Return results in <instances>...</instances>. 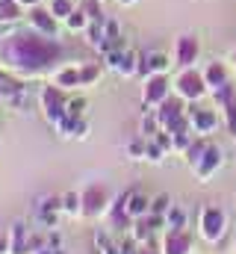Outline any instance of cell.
Here are the masks:
<instances>
[{
  "label": "cell",
  "instance_id": "cell-31",
  "mask_svg": "<svg viewBox=\"0 0 236 254\" xmlns=\"http://www.w3.org/2000/svg\"><path fill=\"white\" fill-rule=\"evenodd\" d=\"M51 12H54L57 18H68V15L74 12V6H71V0H54V3H51Z\"/></svg>",
  "mask_w": 236,
  "mask_h": 254
},
{
  "label": "cell",
  "instance_id": "cell-21",
  "mask_svg": "<svg viewBox=\"0 0 236 254\" xmlns=\"http://www.w3.org/2000/svg\"><path fill=\"white\" fill-rule=\"evenodd\" d=\"M62 213L65 216H83V195L80 192H65L62 195Z\"/></svg>",
  "mask_w": 236,
  "mask_h": 254
},
{
  "label": "cell",
  "instance_id": "cell-32",
  "mask_svg": "<svg viewBox=\"0 0 236 254\" xmlns=\"http://www.w3.org/2000/svg\"><path fill=\"white\" fill-rule=\"evenodd\" d=\"M183 219H186V216H183V210L172 207V210L166 213V228H186V225H183Z\"/></svg>",
  "mask_w": 236,
  "mask_h": 254
},
{
  "label": "cell",
  "instance_id": "cell-9",
  "mask_svg": "<svg viewBox=\"0 0 236 254\" xmlns=\"http://www.w3.org/2000/svg\"><path fill=\"white\" fill-rule=\"evenodd\" d=\"M192 246H195V240H192L189 228H169L163 234L160 252L163 254H192Z\"/></svg>",
  "mask_w": 236,
  "mask_h": 254
},
{
  "label": "cell",
  "instance_id": "cell-26",
  "mask_svg": "<svg viewBox=\"0 0 236 254\" xmlns=\"http://www.w3.org/2000/svg\"><path fill=\"white\" fill-rule=\"evenodd\" d=\"M169 210H172V198H169L166 192L151 198V216H166Z\"/></svg>",
  "mask_w": 236,
  "mask_h": 254
},
{
  "label": "cell",
  "instance_id": "cell-39",
  "mask_svg": "<svg viewBox=\"0 0 236 254\" xmlns=\"http://www.w3.org/2000/svg\"><path fill=\"white\" fill-rule=\"evenodd\" d=\"M118 3H124V6H130V3H136V0H118Z\"/></svg>",
  "mask_w": 236,
  "mask_h": 254
},
{
  "label": "cell",
  "instance_id": "cell-20",
  "mask_svg": "<svg viewBox=\"0 0 236 254\" xmlns=\"http://www.w3.org/2000/svg\"><path fill=\"white\" fill-rule=\"evenodd\" d=\"M118 240H113L110 231H95V252L98 254H118Z\"/></svg>",
  "mask_w": 236,
  "mask_h": 254
},
{
  "label": "cell",
  "instance_id": "cell-24",
  "mask_svg": "<svg viewBox=\"0 0 236 254\" xmlns=\"http://www.w3.org/2000/svg\"><path fill=\"white\" fill-rule=\"evenodd\" d=\"M65 24H68V30H74V33H80V30H86V27H89L92 21L86 18V12H83V9H74V12H71V15L65 18Z\"/></svg>",
  "mask_w": 236,
  "mask_h": 254
},
{
  "label": "cell",
  "instance_id": "cell-22",
  "mask_svg": "<svg viewBox=\"0 0 236 254\" xmlns=\"http://www.w3.org/2000/svg\"><path fill=\"white\" fill-rule=\"evenodd\" d=\"M21 18V3L18 0H0V24H12Z\"/></svg>",
  "mask_w": 236,
  "mask_h": 254
},
{
  "label": "cell",
  "instance_id": "cell-12",
  "mask_svg": "<svg viewBox=\"0 0 236 254\" xmlns=\"http://www.w3.org/2000/svg\"><path fill=\"white\" fill-rule=\"evenodd\" d=\"M198 54H201V45H198V39H195L192 33L177 36V42H175V63L180 65V68H192V63L198 60Z\"/></svg>",
  "mask_w": 236,
  "mask_h": 254
},
{
  "label": "cell",
  "instance_id": "cell-2",
  "mask_svg": "<svg viewBox=\"0 0 236 254\" xmlns=\"http://www.w3.org/2000/svg\"><path fill=\"white\" fill-rule=\"evenodd\" d=\"M198 231H201V237H204L207 243H219V240L225 237V231H228V216H225V210H222V207H213V204L201 207V213H198Z\"/></svg>",
  "mask_w": 236,
  "mask_h": 254
},
{
  "label": "cell",
  "instance_id": "cell-4",
  "mask_svg": "<svg viewBox=\"0 0 236 254\" xmlns=\"http://www.w3.org/2000/svg\"><path fill=\"white\" fill-rule=\"evenodd\" d=\"M175 92L183 98V101H201L204 95H207V83H204V74L201 71H195V68H183L180 74H177L175 80Z\"/></svg>",
  "mask_w": 236,
  "mask_h": 254
},
{
  "label": "cell",
  "instance_id": "cell-18",
  "mask_svg": "<svg viewBox=\"0 0 236 254\" xmlns=\"http://www.w3.org/2000/svg\"><path fill=\"white\" fill-rule=\"evenodd\" d=\"M30 21H33V30H39V33H45V36H51V39H57V15L48 9H39V6H33V12H30Z\"/></svg>",
  "mask_w": 236,
  "mask_h": 254
},
{
  "label": "cell",
  "instance_id": "cell-3",
  "mask_svg": "<svg viewBox=\"0 0 236 254\" xmlns=\"http://www.w3.org/2000/svg\"><path fill=\"white\" fill-rule=\"evenodd\" d=\"M39 98H42V110H45L48 125L57 127L65 119V113H68V95H65V89H59L57 83L54 86H45Z\"/></svg>",
  "mask_w": 236,
  "mask_h": 254
},
{
  "label": "cell",
  "instance_id": "cell-37",
  "mask_svg": "<svg viewBox=\"0 0 236 254\" xmlns=\"http://www.w3.org/2000/svg\"><path fill=\"white\" fill-rule=\"evenodd\" d=\"M21 6H39V0H18Z\"/></svg>",
  "mask_w": 236,
  "mask_h": 254
},
{
  "label": "cell",
  "instance_id": "cell-33",
  "mask_svg": "<svg viewBox=\"0 0 236 254\" xmlns=\"http://www.w3.org/2000/svg\"><path fill=\"white\" fill-rule=\"evenodd\" d=\"M163 157H166V151H163L157 142H148V148H145V160H151V163H163Z\"/></svg>",
  "mask_w": 236,
  "mask_h": 254
},
{
  "label": "cell",
  "instance_id": "cell-15",
  "mask_svg": "<svg viewBox=\"0 0 236 254\" xmlns=\"http://www.w3.org/2000/svg\"><path fill=\"white\" fill-rule=\"evenodd\" d=\"M121 201H124V213H127L130 219H142V216L151 213V198L139 190H127L121 195Z\"/></svg>",
  "mask_w": 236,
  "mask_h": 254
},
{
  "label": "cell",
  "instance_id": "cell-10",
  "mask_svg": "<svg viewBox=\"0 0 236 254\" xmlns=\"http://www.w3.org/2000/svg\"><path fill=\"white\" fill-rule=\"evenodd\" d=\"M33 210H36L39 222H42V225H48V231H51V228H57L59 213H62V195H42V198H36Z\"/></svg>",
  "mask_w": 236,
  "mask_h": 254
},
{
  "label": "cell",
  "instance_id": "cell-23",
  "mask_svg": "<svg viewBox=\"0 0 236 254\" xmlns=\"http://www.w3.org/2000/svg\"><path fill=\"white\" fill-rule=\"evenodd\" d=\"M207 145H210V139H207V136H201V139H192V145H189V151L183 154V157L189 160V166H195V163L201 160V154L207 151Z\"/></svg>",
  "mask_w": 236,
  "mask_h": 254
},
{
  "label": "cell",
  "instance_id": "cell-25",
  "mask_svg": "<svg viewBox=\"0 0 236 254\" xmlns=\"http://www.w3.org/2000/svg\"><path fill=\"white\" fill-rule=\"evenodd\" d=\"M98 77H101V65L98 63H83L80 65V80H83V86H92Z\"/></svg>",
  "mask_w": 236,
  "mask_h": 254
},
{
  "label": "cell",
  "instance_id": "cell-19",
  "mask_svg": "<svg viewBox=\"0 0 236 254\" xmlns=\"http://www.w3.org/2000/svg\"><path fill=\"white\" fill-rule=\"evenodd\" d=\"M54 83H57L59 89H74V86H83V80H80V68H71V65L59 68L57 77H54Z\"/></svg>",
  "mask_w": 236,
  "mask_h": 254
},
{
  "label": "cell",
  "instance_id": "cell-1",
  "mask_svg": "<svg viewBox=\"0 0 236 254\" xmlns=\"http://www.w3.org/2000/svg\"><path fill=\"white\" fill-rule=\"evenodd\" d=\"M62 54L65 51L57 39H51L39 30L12 33L0 42V63H6L12 71H18L24 77H36V74L54 68Z\"/></svg>",
  "mask_w": 236,
  "mask_h": 254
},
{
  "label": "cell",
  "instance_id": "cell-11",
  "mask_svg": "<svg viewBox=\"0 0 236 254\" xmlns=\"http://www.w3.org/2000/svg\"><path fill=\"white\" fill-rule=\"evenodd\" d=\"M107 65H110V71H116L121 77L139 74V57H136V54H127L124 48H113V51L107 54Z\"/></svg>",
  "mask_w": 236,
  "mask_h": 254
},
{
  "label": "cell",
  "instance_id": "cell-14",
  "mask_svg": "<svg viewBox=\"0 0 236 254\" xmlns=\"http://www.w3.org/2000/svg\"><path fill=\"white\" fill-rule=\"evenodd\" d=\"M189 122H192V133L210 136V133H216V127H219V116H216V110L192 107V110H189Z\"/></svg>",
  "mask_w": 236,
  "mask_h": 254
},
{
  "label": "cell",
  "instance_id": "cell-16",
  "mask_svg": "<svg viewBox=\"0 0 236 254\" xmlns=\"http://www.w3.org/2000/svg\"><path fill=\"white\" fill-rule=\"evenodd\" d=\"M9 254H27V246H30V228L24 222H12L9 225Z\"/></svg>",
  "mask_w": 236,
  "mask_h": 254
},
{
  "label": "cell",
  "instance_id": "cell-40",
  "mask_svg": "<svg viewBox=\"0 0 236 254\" xmlns=\"http://www.w3.org/2000/svg\"><path fill=\"white\" fill-rule=\"evenodd\" d=\"M234 63H236V48H234Z\"/></svg>",
  "mask_w": 236,
  "mask_h": 254
},
{
  "label": "cell",
  "instance_id": "cell-27",
  "mask_svg": "<svg viewBox=\"0 0 236 254\" xmlns=\"http://www.w3.org/2000/svg\"><path fill=\"white\" fill-rule=\"evenodd\" d=\"M80 9L86 12V18H89V21H104V9H101V0H86Z\"/></svg>",
  "mask_w": 236,
  "mask_h": 254
},
{
  "label": "cell",
  "instance_id": "cell-5",
  "mask_svg": "<svg viewBox=\"0 0 236 254\" xmlns=\"http://www.w3.org/2000/svg\"><path fill=\"white\" fill-rule=\"evenodd\" d=\"M80 195H83V216H104V213H110V190H107V184L95 181Z\"/></svg>",
  "mask_w": 236,
  "mask_h": 254
},
{
  "label": "cell",
  "instance_id": "cell-13",
  "mask_svg": "<svg viewBox=\"0 0 236 254\" xmlns=\"http://www.w3.org/2000/svg\"><path fill=\"white\" fill-rule=\"evenodd\" d=\"M172 68V60L163 54V51H145L142 57H139V74L148 80L151 74H166Z\"/></svg>",
  "mask_w": 236,
  "mask_h": 254
},
{
  "label": "cell",
  "instance_id": "cell-30",
  "mask_svg": "<svg viewBox=\"0 0 236 254\" xmlns=\"http://www.w3.org/2000/svg\"><path fill=\"white\" fill-rule=\"evenodd\" d=\"M86 107H89L86 98H71V101H68V116H71V119H83Z\"/></svg>",
  "mask_w": 236,
  "mask_h": 254
},
{
  "label": "cell",
  "instance_id": "cell-17",
  "mask_svg": "<svg viewBox=\"0 0 236 254\" xmlns=\"http://www.w3.org/2000/svg\"><path fill=\"white\" fill-rule=\"evenodd\" d=\"M201 74H204V83H207L210 92H219V89H225V86L231 83L228 68H225L222 63H207V68H204Z\"/></svg>",
  "mask_w": 236,
  "mask_h": 254
},
{
  "label": "cell",
  "instance_id": "cell-35",
  "mask_svg": "<svg viewBox=\"0 0 236 254\" xmlns=\"http://www.w3.org/2000/svg\"><path fill=\"white\" fill-rule=\"evenodd\" d=\"M133 254H163V252H157V249H154V243H136Z\"/></svg>",
  "mask_w": 236,
  "mask_h": 254
},
{
  "label": "cell",
  "instance_id": "cell-38",
  "mask_svg": "<svg viewBox=\"0 0 236 254\" xmlns=\"http://www.w3.org/2000/svg\"><path fill=\"white\" fill-rule=\"evenodd\" d=\"M36 254H57V252H54L51 246H45V249H39V252H36Z\"/></svg>",
  "mask_w": 236,
  "mask_h": 254
},
{
  "label": "cell",
  "instance_id": "cell-8",
  "mask_svg": "<svg viewBox=\"0 0 236 254\" xmlns=\"http://www.w3.org/2000/svg\"><path fill=\"white\" fill-rule=\"evenodd\" d=\"M154 116H157V125H160V130H166V133H172L175 130V125L186 116V110H183V98L177 95V98H166L157 110H154Z\"/></svg>",
  "mask_w": 236,
  "mask_h": 254
},
{
  "label": "cell",
  "instance_id": "cell-36",
  "mask_svg": "<svg viewBox=\"0 0 236 254\" xmlns=\"http://www.w3.org/2000/svg\"><path fill=\"white\" fill-rule=\"evenodd\" d=\"M0 254H9V234H0Z\"/></svg>",
  "mask_w": 236,
  "mask_h": 254
},
{
  "label": "cell",
  "instance_id": "cell-34",
  "mask_svg": "<svg viewBox=\"0 0 236 254\" xmlns=\"http://www.w3.org/2000/svg\"><path fill=\"white\" fill-rule=\"evenodd\" d=\"M225 125L231 130V136H236V101L231 107H225Z\"/></svg>",
  "mask_w": 236,
  "mask_h": 254
},
{
  "label": "cell",
  "instance_id": "cell-7",
  "mask_svg": "<svg viewBox=\"0 0 236 254\" xmlns=\"http://www.w3.org/2000/svg\"><path fill=\"white\" fill-rule=\"evenodd\" d=\"M222 163H225V154H222V148L219 145H207V151L201 154V160L192 166V172H195V181H201V184H207L219 169H222Z\"/></svg>",
  "mask_w": 236,
  "mask_h": 254
},
{
  "label": "cell",
  "instance_id": "cell-29",
  "mask_svg": "<svg viewBox=\"0 0 236 254\" xmlns=\"http://www.w3.org/2000/svg\"><path fill=\"white\" fill-rule=\"evenodd\" d=\"M145 148H148V142H145L142 136H136V139L127 145V154H130V160H142V157H145Z\"/></svg>",
  "mask_w": 236,
  "mask_h": 254
},
{
  "label": "cell",
  "instance_id": "cell-6",
  "mask_svg": "<svg viewBox=\"0 0 236 254\" xmlns=\"http://www.w3.org/2000/svg\"><path fill=\"white\" fill-rule=\"evenodd\" d=\"M169 92H172L169 77H166V74H151V77L145 80V92H142V104H145V110H157V107L169 98Z\"/></svg>",
  "mask_w": 236,
  "mask_h": 254
},
{
  "label": "cell",
  "instance_id": "cell-28",
  "mask_svg": "<svg viewBox=\"0 0 236 254\" xmlns=\"http://www.w3.org/2000/svg\"><path fill=\"white\" fill-rule=\"evenodd\" d=\"M189 145H192V133H175L172 136V151H177V154H186Z\"/></svg>",
  "mask_w": 236,
  "mask_h": 254
}]
</instances>
